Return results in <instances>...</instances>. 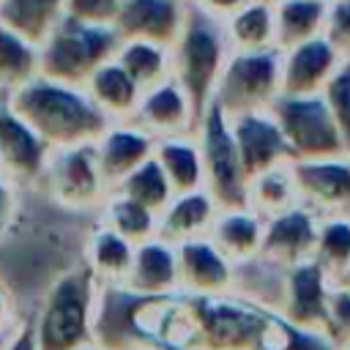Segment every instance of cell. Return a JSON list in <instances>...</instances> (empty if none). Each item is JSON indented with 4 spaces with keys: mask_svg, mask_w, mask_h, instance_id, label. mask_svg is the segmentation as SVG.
<instances>
[{
    "mask_svg": "<svg viewBox=\"0 0 350 350\" xmlns=\"http://www.w3.org/2000/svg\"><path fill=\"white\" fill-rule=\"evenodd\" d=\"M5 104L49 145L71 148L96 142L109 120L90 101L85 88L63 85L46 77H33L5 96Z\"/></svg>",
    "mask_w": 350,
    "mask_h": 350,
    "instance_id": "6da1fadb",
    "label": "cell"
},
{
    "mask_svg": "<svg viewBox=\"0 0 350 350\" xmlns=\"http://www.w3.org/2000/svg\"><path fill=\"white\" fill-rule=\"evenodd\" d=\"M98 282L85 262L60 273L33 314L38 350H74L93 342Z\"/></svg>",
    "mask_w": 350,
    "mask_h": 350,
    "instance_id": "7a4b0ae2",
    "label": "cell"
},
{
    "mask_svg": "<svg viewBox=\"0 0 350 350\" xmlns=\"http://www.w3.org/2000/svg\"><path fill=\"white\" fill-rule=\"evenodd\" d=\"M194 320L191 350H271L273 314L235 293L183 295Z\"/></svg>",
    "mask_w": 350,
    "mask_h": 350,
    "instance_id": "3957f363",
    "label": "cell"
},
{
    "mask_svg": "<svg viewBox=\"0 0 350 350\" xmlns=\"http://www.w3.org/2000/svg\"><path fill=\"white\" fill-rule=\"evenodd\" d=\"M227 57H230V44L224 36V25L189 5L180 36L172 44V77L186 90L197 123L205 107L213 101L216 82Z\"/></svg>",
    "mask_w": 350,
    "mask_h": 350,
    "instance_id": "277c9868",
    "label": "cell"
},
{
    "mask_svg": "<svg viewBox=\"0 0 350 350\" xmlns=\"http://www.w3.org/2000/svg\"><path fill=\"white\" fill-rule=\"evenodd\" d=\"M120 36L107 25H82L66 19L38 46V74L63 85L82 88L88 77L115 57Z\"/></svg>",
    "mask_w": 350,
    "mask_h": 350,
    "instance_id": "5b68a950",
    "label": "cell"
},
{
    "mask_svg": "<svg viewBox=\"0 0 350 350\" xmlns=\"http://www.w3.org/2000/svg\"><path fill=\"white\" fill-rule=\"evenodd\" d=\"M194 139L202 156V186L216 200L219 208H243L246 205V172L230 131L227 112L211 101L194 129Z\"/></svg>",
    "mask_w": 350,
    "mask_h": 350,
    "instance_id": "8992f818",
    "label": "cell"
},
{
    "mask_svg": "<svg viewBox=\"0 0 350 350\" xmlns=\"http://www.w3.org/2000/svg\"><path fill=\"white\" fill-rule=\"evenodd\" d=\"M268 109L276 118V123L293 150V161L347 156L342 134L334 123V115H331L323 93L279 96Z\"/></svg>",
    "mask_w": 350,
    "mask_h": 350,
    "instance_id": "52a82bcc",
    "label": "cell"
},
{
    "mask_svg": "<svg viewBox=\"0 0 350 350\" xmlns=\"http://www.w3.org/2000/svg\"><path fill=\"white\" fill-rule=\"evenodd\" d=\"M279 49H260V52H230L213 101L227 112H254L268 109L282 96L279 82Z\"/></svg>",
    "mask_w": 350,
    "mask_h": 350,
    "instance_id": "ba28073f",
    "label": "cell"
},
{
    "mask_svg": "<svg viewBox=\"0 0 350 350\" xmlns=\"http://www.w3.org/2000/svg\"><path fill=\"white\" fill-rule=\"evenodd\" d=\"M41 186L66 211H90L101 208L109 186L101 178L93 142L71 145V148H52L44 164Z\"/></svg>",
    "mask_w": 350,
    "mask_h": 350,
    "instance_id": "9c48e42d",
    "label": "cell"
},
{
    "mask_svg": "<svg viewBox=\"0 0 350 350\" xmlns=\"http://www.w3.org/2000/svg\"><path fill=\"white\" fill-rule=\"evenodd\" d=\"M273 314H279L282 320H287L293 325L328 334V325H331V279H328V273L314 260H304L293 268H284L282 293H279V304H276Z\"/></svg>",
    "mask_w": 350,
    "mask_h": 350,
    "instance_id": "30bf717a",
    "label": "cell"
},
{
    "mask_svg": "<svg viewBox=\"0 0 350 350\" xmlns=\"http://www.w3.org/2000/svg\"><path fill=\"white\" fill-rule=\"evenodd\" d=\"M298 200L317 219H350V156L290 161Z\"/></svg>",
    "mask_w": 350,
    "mask_h": 350,
    "instance_id": "8fae6325",
    "label": "cell"
},
{
    "mask_svg": "<svg viewBox=\"0 0 350 350\" xmlns=\"http://www.w3.org/2000/svg\"><path fill=\"white\" fill-rule=\"evenodd\" d=\"M49 145L0 98V175L16 189L41 186Z\"/></svg>",
    "mask_w": 350,
    "mask_h": 350,
    "instance_id": "7c38bea8",
    "label": "cell"
},
{
    "mask_svg": "<svg viewBox=\"0 0 350 350\" xmlns=\"http://www.w3.org/2000/svg\"><path fill=\"white\" fill-rule=\"evenodd\" d=\"M227 118H230V131H232L246 178H254L271 167L293 161V150H290L276 118L271 115V109L238 112V115H227Z\"/></svg>",
    "mask_w": 350,
    "mask_h": 350,
    "instance_id": "4fadbf2b",
    "label": "cell"
},
{
    "mask_svg": "<svg viewBox=\"0 0 350 350\" xmlns=\"http://www.w3.org/2000/svg\"><path fill=\"white\" fill-rule=\"evenodd\" d=\"M175 265H178V293L180 295H224L232 293L235 265L208 241L191 238L175 246Z\"/></svg>",
    "mask_w": 350,
    "mask_h": 350,
    "instance_id": "5bb4252c",
    "label": "cell"
},
{
    "mask_svg": "<svg viewBox=\"0 0 350 350\" xmlns=\"http://www.w3.org/2000/svg\"><path fill=\"white\" fill-rule=\"evenodd\" d=\"M279 82L282 96H317L328 85L331 74L342 63L339 52L320 33L290 49H279Z\"/></svg>",
    "mask_w": 350,
    "mask_h": 350,
    "instance_id": "9a60e30c",
    "label": "cell"
},
{
    "mask_svg": "<svg viewBox=\"0 0 350 350\" xmlns=\"http://www.w3.org/2000/svg\"><path fill=\"white\" fill-rule=\"evenodd\" d=\"M186 8L189 0H120L112 27L120 41L139 38L172 46L180 36Z\"/></svg>",
    "mask_w": 350,
    "mask_h": 350,
    "instance_id": "2e32d148",
    "label": "cell"
},
{
    "mask_svg": "<svg viewBox=\"0 0 350 350\" xmlns=\"http://www.w3.org/2000/svg\"><path fill=\"white\" fill-rule=\"evenodd\" d=\"M131 120L139 129H145L153 139L178 137V134H194V129H197L194 107H191L186 90L180 88V82L175 77L142 90Z\"/></svg>",
    "mask_w": 350,
    "mask_h": 350,
    "instance_id": "e0dca14e",
    "label": "cell"
},
{
    "mask_svg": "<svg viewBox=\"0 0 350 350\" xmlns=\"http://www.w3.org/2000/svg\"><path fill=\"white\" fill-rule=\"evenodd\" d=\"M317 221L320 219L304 205H295L279 216L265 219L257 257L279 268H293L304 260H312L317 241Z\"/></svg>",
    "mask_w": 350,
    "mask_h": 350,
    "instance_id": "ac0fdd59",
    "label": "cell"
},
{
    "mask_svg": "<svg viewBox=\"0 0 350 350\" xmlns=\"http://www.w3.org/2000/svg\"><path fill=\"white\" fill-rule=\"evenodd\" d=\"M153 148H156V139L145 129H139L134 120L109 123L104 134L93 142L101 178L109 186V191L123 178H129L142 161H148L153 156Z\"/></svg>",
    "mask_w": 350,
    "mask_h": 350,
    "instance_id": "d6986e66",
    "label": "cell"
},
{
    "mask_svg": "<svg viewBox=\"0 0 350 350\" xmlns=\"http://www.w3.org/2000/svg\"><path fill=\"white\" fill-rule=\"evenodd\" d=\"M123 287L142 298H164L178 293V265H175V246L161 241L159 235L134 246L131 271Z\"/></svg>",
    "mask_w": 350,
    "mask_h": 350,
    "instance_id": "ffe728a7",
    "label": "cell"
},
{
    "mask_svg": "<svg viewBox=\"0 0 350 350\" xmlns=\"http://www.w3.org/2000/svg\"><path fill=\"white\" fill-rule=\"evenodd\" d=\"M216 211H219V205L208 194L205 186L172 194L167 208L159 213L156 235L161 241L172 243V246H178L183 241H191V238H202V235H208Z\"/></svg>",
    "mask_w": 350,
    "mask_h": 350,
    "instance_id": "44dd1931",
    "label": "cell"
},
{
    "mask_svg": "<svg viewBox=\"0 0 350 350\" xmlns=\"http://www.w3.org/2000/svg\"><path fill=\"white\" fill-rule=\"evenodd\" d=\"M265 219L252 208H219L208 230V241L232 262L241 265L260 254Z\"/></svg>",
    "mask_w": 350,
    "mask_h": 350,
    "instance_id": "7402d4cb",
    "label": "cell"
},
{
    "mask_svg": "<svg viewBox=\"0 0 350 350\" xmlns=\"http://www.w3.org/2000/svg\"><path fill=\"white\" fill-rule=\"evenodd\" d=\"M134 260V243L109 230L107 224L96 221V227L88 232L85 241V257L82 262L98 282V287H120L131 271Z\"/></svg>",
    "mask_w": 350,
    "mask_h": 350,
    "instance_id": "603a6c76",
    "label": "cell"
},
{
    "mask_svg": "<svg viewBox=\"0 0 350 350\" xmlns=\"http://www.w3.org/2000/svg\"><path fill=\"white\" fill-rule=\"evenodd\" d=\"M85 93L90 96V101L104 112V118L109 123H118V120H131L134 118V109L139 104V85L118 66V60H107L101 63L90 77L88 82L82 85Z\"/></svg>",
    "mask_w": 350,
    "mask_h": 350,
    "instance_id": "cb8c5ba5",
    "label": "cell"
},
{
    "mask_svg": "<svg viewBox=\"0 0 350 350\" xmlns=\"http://www.w3.org/2000/svg\"><path fill=\"white\" fill-rule=\"evenodd\" d=\"M63 16L66 0H0V25L36 46L44 44Z\"/></svg>",
    "mask_w": 350,
    "mask_h": 350,
    "instance_id": "d4e9b609",
    "label": "cell"
},
{
    "mask_svg": "<svg viewBox=\"0 0 350 350\" xmlns=\"http://www.w3.org/2000/svg\"><path fill=\"white\" fill-rule=\"evenodd\" d=\"M276 49H290L323 33L328 0H271Z\"/></svg>",
    "mask_w": 350,
    "mask_h": 350,
    "instance_id": "484cf974",
    "label": "cell"
},
{
    "mask_svg": "<svg viewBox=\"0 0 350 350\" xmlns=\"http://www.w3.org/2000/svg\"><path fill=\"white\" fill-rule=\"evenodd\" d=\"M221 25H224V36H227L230 52L276 49L273 3L271 0H249L241 11L227 16Z\"/></svg>",
    "mask_w": 350,
    "mask_h": 350,
    "instance_id": "4316f807",
    "label": "cell"
},
{
    "mask_svg": "<svg viewBox=\"0 0 350 350\" xmlns=\"http://www.w3.org/2000/svg\"><path fill=\"white\" fill-rule=\"evenodd\" d=\"M153 156H156L159 167L164 170L175 194L202 189V156H200V145H197L194 134L156 139Z\"/></svg>",
    "mask_w": 350,
    "mask_h": 350,
    "instance_id": "83f0119b",
    "label": "cell"
},
{
    "mask_svg": "<svg viewBox=\"0 0 350 350\" xmlns=\"http://www.w3.org/2000/svg\"><path fill=\"white\" fill-rule=\"evenodd\" d=\"M115 60L139 85V90H148V88L172 77V46H161V44L139 41V38H126L118 44Z\"/></svg>",
    "mask_w": 350,
    "mask_h": 350,
    "instance_id": "f1b7e54d",
    "label": "cell"
},
{
    "mask_svg": "<svg viewBox=\"0 0 350 350\" xmlns=\"http://www.w3.org/2000/svg\"><path fill=\"white\" fill-rule=\"evenodd\" d=\"M295 205H301V200H298V186H295L290 164H279V167H271V170L249 178L246 208H252L262 219L279 216Z\"/></svg>",
    "mask_w": 350,
    "mask_h": 350,
    "instance_id": "f546056e",
    "label": "cell"
},
{
    "mask_svg": "<svg viewBox=\"0 0 350 350\" xmlns=\"http://www.w3.org/2000/svg\"><path fill=\"white\" fill-rule=\"evenodd\" d=\"M98 221L137 246V243H142V241L156 235L159 216L150 208L139 205L137 200H131V197H126L120 191H109L104 205L98 208Z\"/></svg>",
    "mask_w": 350,
    "mask_h": 350,
    "instance_id": "4dcf8cb0",
    "label": "cell"
},
{
    "mask_svg": "<svg viewBox=\"0 0 350 350\" xmlns=\"http://www.w3.org/2000/svg\"><path fill=\"white\" fill-rule=\"evenodd\" d=\"M33 77H38V46L0 25V93L8 96Z\"/></svg>",
    "mask_w": 350,
    "mask_h": 350,
    "instance_id": "1f68e13d",
    "label": "cell"
},
{
    "mask_svg": "<svg viewBox=\"0 0 350 350\" xmlns=\"http://www.w3.org/2000/svg\"><path fill=\"white\" fill-rule=\"evenodd\" d=\"M112 191H120V194L137 200L139 205L150 208L156 216L167 208V202H170L172 194H175L172 186H170V180H167V175H164V170L159 167L156 156H150L148 161H142V164H139L129 178H123Z\"/></svg>",
    "mask_w": 350,
    "mask_h": 350,
    "instance_id": "d6a6232c",
    "label": "cell"
},
{
    "mask_svg": "<svg viewBox=\"0 0 350 350\" xmlns=\"http://www.w3.org/2000/svg\"><path fill=\"white\" fill-rule=\"evenodd\" d=\"M312 260L328 273V279H339L350 268V219H320L317 241Z\"/></svg>",
    "mask_w": 350,
    "mask_h": 350,
    "instance_id": "836d02e7",
    "label": "cell"
},
{
    "mask_svg": "<svg viewBox=\"0 0 350 350\" xmlns=\"http://www.w3.org/2000/svg\"><path fill=\"white\" fill-rule=\"evenodd\" d=\"M323 98L334 115V123L342 134L345 150L350 156V60H342L331 74L328 85L323 88Z\"/></svg>",
    "mask_w": 350,
    "mask_h": 350,
    "instance_id": "e575fe53",
    "label": "cell"
},
{
    "mask_svg": "<svg viewBox=\"0 0 350 350\" xmlns=\"http://www.w3.org/2000/svg\"><path fill=\"white\" fill-rule=\"evenodd\" d=\"M271 350H339V345L325 331L301 328V325H293V323L282 320L279 314H273Z\"/></svg>",
    "mask_w": 350,
    "mask_h": 350,
    "instance_id": "d590c367",
    "label": "cell"
},
{
    "mask_svg": "<svg viewBox=\"0 0 350 350\" xmlns=\"http://www.w3.org/2000/svg\"><path fill=\"white\" fill-rule=\"evenodd\" d=\"M323 36L331 41L342 60H350V0H328Z\"/></svg>",
    "mask_w": 350,
    "mask_h": 350,
    "instance_id": "8d00e7d4",
    "label": "cell"
},
{
    "mask_svg": "<svg viewBox=\"0 0 350 350\" xmlns=\"http://www.w3.org/2000/svg\"><path fill=\"white\" fill-rule=\"evenodd\" d=\"M118 8H120V0H66V19L112 27Z\"/></svg>",
    "mask_w": 350,
    "mask_h": 350,
    "instance_id": "74e56055",
    "label": "cell"
},
{
    "mask_svg": "<svg viewBox=\"0 0 350 350\" xmlns=\"http://www.w3.org/2000/svg\"><path fill=\"white\" fill-rule=\"evenodd\" d=\"M328 334L334 336V342L350 345V290L331 284V325Z\"/></svg>",
    "mask_w": 350,
    "mask_h": 350,
    "instance_id": "f35d334b",
    "label": "cell"
},
{
    "mask_svg": "<svg viewBox=\"0 0 350 350\" xmlns=\"http://www.w3.org/2000/svg\"><path fill=\"white\" fill-rule=\"evenodd\" d=\"M0 350H38L33 317L16 320V325H14V328L0 339Z\"/></svg>",
    "mask_w": 350,
    "mask_h": 350,
    "instance_id": "ab89813d",
    "label": "cell"
},
{
    "mask_svg": "<svg viewBox=\"0 0 350 350\" xmlns=\"http://www.w3.org/2000/svg\"><path fill=\"white\" fill-rule=\"evenodd\" d=\"M246 3L249 0H189V5H194L197 11H202V14H208V16L219 19V22H224L227 16L241 11Z\"/></svg>",
    "mask_w": 350,
    "mask_h": 350,
    "instance_id": "60d3db41",
    "label": "cell"
},
{
    "mask_svg": "<svg viewBox=\"0 0 350 350\" xmlns=\"http://www.w3.org/2000/svg\"><path fill=\"white\" fill-rule=\"evenodd\" d=\"M16 191L19 189L0 175V238L5 235V230L14 221V213H16Z\"/></svg>",
    "mask_w": 350,
    "mask_h": 350,
    "instance_id": "b9f144b4",
    "label": "cell"
},
{
    "mask_svg": "<svg viewBox=\"0 0 350 350\" xmlns=\"http://www.w3.org/2000/svg\"><path fill=\"white\" fill-rule=\"evenodd\" d=\"M16 325V317H14V298L8 293V287L0 282V339Z\"/></svg>",
    "mask_w": 350,
    "mask_h": 350,
    "instance_id": "7bdbcfd3",
    "label": "cell"
},
{
    "mask_svg": "<svg viewBox=\"0 0 350 350\" xmlns=\"http://www.w3.org/2000/svg\"><path fill=\"white\" fill-rule=\"evenodd\" d=\"M331 284H336V287H345V290H350V268H347V271H345V273H342L339 279H334Z\"/></svg>",
    "mask_w": 350,
    "mask_h": 350,
    "instance_id": "ee69618b",
    "label": "cell"
},
{
    "mask_svg": "<svg viewBox=\"0 0 350 350\" xmlns=\"http://www.w3.org/2000/svg\"><path fill=\"white\" fill-rule=\"evenodd\" d=\"M74 350H107V347H101V345H96V342H88V345H79V347H74Z\"/></svg>",
    "mask_w": 350,
    "mask_h": 350,
    "instance_id": "f6af8a7d",
    "label": "cell"
},
{
    "mask_svg": "<svg viewBox=\"0 0 350 350\" xmlns=\"http://www.w3.org/2000/svg\"><path fill=\"white\" fill-rule=\"evenodd\" d=\"M137 350H178V347H164V345H142Z\"/></svg>",
    "mask_w": 350,
    "mask_h": 350,
    "instance_id": "bcb514c9",
    "label": "cell"
},
{
    "mask_svg": "<svg viewBox=\"0 0 350 350\" xmlns=\"http://www.w3.org/2000/svg\"><path fill=\"white\" fill-rule=\"evenodd\" d=\"M339 350H350V345H342V347H339Z\"/></svg>",
    "mask_w": 350,
    "mask_h": 350,
    "instance_id": "7dc6e473",
    "label": "cell"
}]
</instances>
